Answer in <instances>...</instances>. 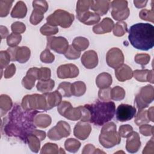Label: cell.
<instances>
[{"instance_id":"5bb4252c","label":"cell","mask_w":154,"mask_h":154,"mask_svg":"<svg viewBox=\"0 0 154 154\" xmlns=\"http://www.w3.org/2000/svg\"><path fill=\"white\" fill-rule=\"evenodd\" d=\"M106 60L109 66L116 69L123 64L124 55L120 49L112 48L108 51Z\"/></svg>"},{"instance_id":"4dcf8cb0","label":"cell","mask_w":154,"mask_h":154,"mask_svg":"<svg viewBox=\"0 0 154 154\" xmlns=\"http://www.w3.org/2000/svg\"><path fill=\"white\" fill-rule=\"evenodd\" d=\"M40 138L32 133L29 134L26 137V143H28L29 147L35 153H37L40 149Z\"/></svg>"},{"instance_id":"11a10c76","label":"cell","mask_w":154,"mask_h":154,"mask_svg":"<svg viewBox=\"0 0 154 154\" xmlns=\"http://www.w3.org/2000/svg\"><path fill=\"white\" fill-rule=\"evenodd\" d=\"M139 129L140 133L144 136L152 135L153 134V127L150 125H141Z\"/></svg>"},{"instance_id":"8992f818","label":"cell","mask_w":154,"mask_h":154,"mask_svg":"<svg viewBox=\"0 0 154 154\" xmlns=\"http://www.w3.org/2000/svg\"><path fill=\"white\" fill-rule=\"evenodd\" d=\"M22 107L25 110H43L46 111V102L43 94L26 95L22 100Z\"/></svg>"},{"instance_id":"603a6c76","label":"cell","mask_w":154,"mask_h":154,"mask_svg":"<svg viewBox=\"0 0 154 154\" xmlns=\"http://www.w3.org/2000/svg\"><path fill=\"white\" fill-rule=\"evenodd\" d=\"M114 22L109 17L104 18L100 23L96 25L93 28V31L97 34H102L109 32L113 29Z\"/></svg>"},{"instance_id":"ac0fdd59","label":"cell","mask_w":154,"mask_h":154,"mask_svg":"<svg viewBox=\"0 0 154 154\" xmlns=\"http://www.w3.org/2000/svg\"><path fill=\"white\" fill-rule=\"evenodd\" d=\"M81 62L87 69H93L98 64L97 53L93 50H90L84 53L81 57Z\"/></svg>"},{"instance_id":"7c38bea8","label":"cell","mask_w":154,"mask_h":154,"mask_svg":"<svg viewBox=\"0 0 154 154\" xmlns=\"http://www.w3.org/2000/svg\"><path fill=\"white\" fill-rule=\"evenodd\" d=\"M68 41L63 37H48L46 49L64 54L69 48Z\"/></svg>"},{"instance_id":"bcb514c9","label":"cell","mask_w":154,"mask_h":154,"mask_svg":"<svg viewBox=\"0 0 154 154\" xmlns=\"http://www.w3.org/2000/svg\"><path fill=\"white\" fill-rule=\"evenodd\" d=\"M64 55L69 60H75L78 59L80 57L81 52L75 49L72 45H70L69 46L67 51Z\"/></svg>"},{"instance_id":"d6986e66","label":"cell","mask_w":154,"mask_h":154,"mask_svg":"<svg viewBox=\"0 0 154 154\" xmlns=\"http://www.w3.org/2000/svg\"><path fill=\"white\" fill-rule=\"evenodd\" d=\"M126 149L129 153L137 152L141 146V142L139 135L137 132L132 131L127 137Z\"/></svg>"},{"instance_id":"6f0895ef","label":"cell","mask_w":154,"mask_h":154,"mask_svg":"<svg viewBox=\"0 0 154 154\" xmlns=\"http://www.w3.org/2000/svg\"><path fill=\"white\" fill-rule=\"evenodd\" d=\"M34 134H35V135H37L41 141L43 140L45 137H46V132L45 131H40V130H37V129H34L32 131V132H31Z\"/></svg>"},{"instance_id":"680465c9","label":"cell","mask_w":154,"mask_h":154,"mask_svg":"<svg viewBox=\"0 0 154 154\" xmlns=\"http://www.w3.org/2000/svg\"><path fill=\"white\" fill-rule=\"evenodd\" d=\"M0 29H1V38H5L8 35V30L7 29V27L1 25L0 26Z\"/></svg>"},{"instance_id":"db71d44e","label":"cell","mask_w":154,"mask_h":154,"mask_svg":"<svg viewBox=\"0 0 154 154\" xmlns=\"http://www.w3.org/2000/svg\"><path fill=\"white\" fill-rule=\"evenodd\" d=\"M133 131V128L129 125H123L119 128V134L123 138H127Z\"/></svg>"},{"instance_id":"9a60e30c","label":"cell","mask_w":154,"mask_h":154,"mask_svg":"<svg viewBox=\"0 0 154 154\" xmlns=\"http://www.w3.org/2000/svg\"><path fill=\"white\" fill-rule=\"evenodd\" d=\"M136 114V108L128 104H120L118 106L116 116V119L119 122H126L131 120Z\"/></svg>"},{"instance_id":"d4e9b609","label":"cell","mask_w":154,"mask_h":154,"mask_svg":"<svg viewBox=\"0 0 154 154\" xmlns=\"http://www.w3.org/2000/svg\"><path fill=\"white\" fill-rule=\"evenodd\" d=\"M110 3L109 1H91L90 8L99 16H103L110 8Z\"/></svg>"},{"instance_id":"484cf974","label":"cell","mask_w":154,"mask_h":154,"mask_svg":"<svg viewBox=\"0 0 154 154\" xmlns=\"http://www.w3.org/2000/svg\"><path fill=\"white\" fill-rule=\"evenodd\" d=\"M134 78L140 82H150L153 83V70H135L133 72Z\"/></svg>"},{"instance_id":"f35d334b","label":"cell","mask_w":154,"mask_h":154,"mask_svg":"<svg viewBox=\"0 0 154 154\" xmlns=\"http://www.w3.org/2000/svg\"><path fill=\"white\" fill-rule=\"evenodd\" d=\"M150 122L147 116V111L139 109L137 115L135 116L134 122L138 125L140 126L144 123H147Z\"/></svg>"},{"instance_id":"6da1fadb","label":"cell","mask_w":154,"mask_h":154,"mask_svg":"<svg viewBox=\"0 0 154 154\" xmlns=\"http://www.w3.org/2000/svg\"><path fill=\"white\" fill-rule=\"evenodd\" d=\"M40 111L25 110L15 104L2 122L1 130L9 137H17L26 143V137L36 128L34 118Z\"/></svg>"},{"instance_id":"1f68e13d","label":"cell","mask_w":154,"mask_h":154,"mask_svg":"<svg viewBox=\"0 0 154 154\" xmlns=\"http://www.w3.org/2000/svg\"><path fill=\"white\" fill-rule=\"evenodd\" d=\"M54 85V81L49 79L46 81H39L36 85V87L37 90L45 93L51 91L53 89Z\"/></svg>"},{"instance_id":"7dc6e473","label":"cell","mask_w":154,"mask_h":154,"mask_svg":"<svg viewBox=\"0 0 154 154\" xmlns=\"http://www.w3.org/2000/svg\"><path fill=\"white\" fill-rule=\"evenodd\" d=\"M51 70L47 67H41L38 70V79L39 81H46L50 79L51 76Z\"/></svg>"},{"instance_id":"60d3db41","label":"cell","mask_w":154,"mask_h":154,"mask_svg":"<svg viewBox=\"0 0 154 154\" xmlns=\"http://www.w3.org/2000/svg\"><path fill=\"white\" fill-rule=\"evenodd\" d=\"M40 31L43 35L49 36L57 34L58 32V28L57 26L50 25L46 23L40 28Z\"/></svg>"},{"instance_id":"ab89813d","label":"cell","mask_w":154,"mask_h":154,"mask_svg":"<svg viewBox=\"0 0 154 154\" xmlns=\"http://www.w3.org/2000/svg\"><path fill=\"white\" fill-rule=\"evenodd\" d=\"M13 1H0V16L3 17L7 16L8 13L10 8L12 6Z\"/></svg>"},{"instance_id":"e575fe53","label":"cell","mask_w":154,"mask_h":154,"mask_svg":"<svg viewBox=\"0 0 154 154\" xmlns=\"http://www.w3.org/2000/svg\"><path fill=\"white\" fill-rule=\"evenodd\" d=\"M64 146L67 151L75 153L79 150L81 146V143L75 138H69L66 140Z\"/></svg>"},{"instance_id":"f6af8a7d","label":"cell","mask_w":154,"mask_h":154,"mask_svg":"<svg viewBox=\"0 0 154 154\" xmlns=\"http://www.w3.org/2000/svg\"><path fill=\"white\" fill-rule=\"evenodd\" d=\"M41 153H59L58 152V147L56 144L48 143H46L40 152Z\"/></svg>"},{"instance_id":"ba28073f","label":"cell","mask_w":154,"mask_h":154,"mask_svg":"<svg viewBox=\"0 0 154 154\" xmlns=\"http://www.w3.org/2000/svg\"><path fill=\"white\" fill-rule=\"evenodd\" d=\"M153 87L147 85L143 87L135 97L137 106L139 109H142L149 106L153 100Z\"/></svg>"},{"instance_id":"ee69618b","label":"cell","mask_w":154,"mask_h":154,"mask_svg":"<svg viewBox=\"0 0 154 154\" xmlns=\"http://www.w3.org/2000/svg\"><path fill=\"white\" fill-rule=\"evenodd\" d=\"M40 60L45 63H51L55 60V56L49 49H46L40 54Z\"/></svg>"},{"instance_id":"836d02e7","label":"cell","mask_w":154,"mask_h":154,"mask_svg":"<svg viewBox=\"0 0 154 154\" xmlns=\"http://www.w3.org/2000/svg\"><path fill=\"white\" fill-rule=\"evenodd\" d=\"M72 45L75 49L81 52L88 48L89 46V42L85 37H77L74 38Z\"/></svg>"},{"instance_id":"b9f144b4","label":"cell","mask_w":154,"mask_h":154,"mask_svg":"<svg viewBox=\"0 0 154 154\" xmlns=\"http://www.w3.org/2000/svg\"><path fill=\"white\" fill-rule=\"evenodd\" d=\"M21 39V35L12 32L7 37V43L8 46H9L10 47H15L20 42Z\"/></svg>"},{"instance_id":"d6a6232c","label":"cell","mask_w":154,"mask_h":154,"mask_svg":"<svg viewBox=\"0 0 154 154\" xmlns=\"http://www.w3.org/2000/svg\"><path fill=\"white\" fill-rule=\"evenodd\" d=\"M86 91V86L82 81H76L72 84L71 91L73 96L79 97L83 95Z\"/></svg>"},{"instance_id":"cb8c5ba5","label":"cell","mask_w":154,"mask_h":154,"mask_svg":"<svg viewBox=\"0 0 154 154\" xmlns=\"http://www.w3.org/2000/svg\"><path fill=\"white\" fill-rule=\"evenodd\" d=\"M115 75L119 81L123 82L132 78L133 72L129 66L123 64L115 69Z\"/></svg>"},{"instance_id":"f907efd6","label":"cell","mask_w":154,"mask_h":154,"mask_svg":"<svg viewBox=\"0 0 154 154\" xmlns=\"http://www.w3.org/2000/svg\"><path fill=\"white\" fill-rule=\"evenodd\" d=\"M11 29L13 33L20 34L23 32L26 29V26L24 23L20 22H15L12 23Z\"/></svg>"},{"instance_id":"94428289","label":"cell","mask_w":154,"mask_h":154,"mask_svg":"<svg viewBox=\"0 0 154 154\" xmlns=\"http://www.w3.org/2000/svg\"><path fill=\"white\" fill-rule=\"evenodd\" d=\"M153 107H151L150 108L147 110V116L150 121L153 122Z\"/></svg>"},{"instance_id":"91938a15","label":"cell","mask_w":154,"mask_h":154,"mask_svg":"<svg viewBox=\"0 0 154 154\" xmlns=\"http://www.w3.org/2000/svg\"><path fill=\"white\" fill-rule=\"evenodd\" d=\"M147 1H134V5L137 8H143L146 5Z\"/></svg>"},{"instance_id":"44dd1931","label":"cell","mask_w":154,"mask_h":154,"mask_svg":"<svg viewBox=\"0 0 154 154\" xmlns=\"http://www.w3.org/2000/svg\"><path fill=\"white\" fill-rule=\"evenodd\" d=\"M38 68L37 67H32L28 70L22 81V84L25 88L30 90L34 87L35 81L38 79Z\"/></svg>"},{"instance_id":"681fc988","label":"cell","mask_w":154,"mask_h":154,"mask_svg":"<svg viewBox=\"0 0 154 154\" xmlns=\"http://www.w3.org/2000/svg\"><path fill=\"white\" fill-rule=\"evenodd\" d=\"M0 55H1V69L2 70L3 68L7 67V65L9 64L11 57L9 54V53L7 52V51H1L0 52Z\"/></svg>"},{"instance_id":"9f6ffc18","label":"cell","mask_w":154,"mask_h":154,"mask_svg":"<svg viewBox=\"0 0 154 154\" xmlns=\"http://www.w3.org/2000/svg\"><path fill=\"white\" fill-rule=\"evenodd\" d=\"M16 72V67L14 64H11L5 67L4 71V78H11Z\"/></svg>"},{"instance_id":"7bdbcfd3","label":"cell","mask_w":154,"mask_h":154,"mask_svg":"<svg viewBox=\"0 0 154 154\" xmlns=\"http://www.w3.org/2000/svg\"><path fill=\"white\" fill-rule=\"evenodd\" d=\"M91 3V1H78L76 4V14L88 11Z\"/></svg>"},{"instance_id":"d590c367","label":"cell","mask_w":154,"mask_h":154,"mask_svg":"<svg viewBox=\"0 0 154 154\" xmlns=\"http://www.w3.org/2000/svg\"><path fill=\"white\" fill-rule=\"evenodd\" d=\"M128 32V27L126 22L120 21L116 23L113 27V34L117 37L123 36Z\"/></svg>"},{"instance_id":"30bf717a","label":"cell","mask_w":154,"mask_h":154,"mask_svg":"<svg viewBox=\"0 0 154 154\" xmlns=\"http://www.w3.org/2000/svg\"><path fill=\"white\" fill-rule=\"evenodd\" d=\"M32 7L34 10L30 16L29 21L31 24L36 25L43 19V14L48 8V4L46 1H34Z\"/></svg>"},{"instance_id":"f546056e","label":"cell","mask_w":154,"mask_h":154,"mask_svg":"<svg viewBox=\"0 0 154 154\" xmlns=\"http://www.w3.org/2000/svg\"><path fill=\"white\" fill-rule=\"evenodd\" d=\"M35 125L40 128H45L51 123V117L47 114L36 115L34 118Z\"/></svg>"},{"instance_id":"4316f807","label":"cell","mask_w":154,"mask_h":154,"mask_svg":"<svg viewBox=\"0 0 154 154\" xmlns=\"http://www.w3.org/2000/svg\"><path fill=\"white\" fill-rule=\"evenodd\" d=\"M26 13L27 7L26 4L23 1H18L13 7L10 15L13 18L21 19L26 16Z\"/></svg>"},{"instance_id":"7a4b0ae2","label":"cell","mask_w":154,"mask_h":154,"mask_svg":"<svg viewBox=\"0 0 154 154\" xmlns=\"http://www.w3.org/2000/svg\"><path fill=\"white\" fill-rule=\"evenodd\" d=\"M128 39L134 48L148 51L154 46V26L147 23H135L129 28Z\"/></svg>"},{"instance_id":"7402d4cb","label":"cell","mask_w":154,"mask_h":154,"mask_svg":"<svg viewBox=\"0 0 154 154\" xmlns=\"http://www.w3.org/2000/svg\"><path fill=\"white\" fill-rule=\"evenodd\" d=\"M43 96L46 102V111L51 109L55 106H58L61 102L62 96L58 90L53 92L45 93Z\"/></svg>"},{"instance_id":"4fadbf2b","label":"cell","mask_w":154,"mask_h":154,"mask_svg":"<svg viewBox=\"0 0 154 154\" xmlns=\"http://www.w3.org/2000/svg\"><path fill=\"white\" fill-rule=\"evenodd\" d=\"M7 51L10 55L12 61H17L20 63H25L30 57V49L26 46L10 47Z\"/></svg>"},{"instance_id":"ffe728a7","label":"cell","mask_w":154,"mask_h":154,"mask_svg":"<svg viewBox=\"0 0 154 154\" xmlns=\"http://www.w3.org/2000/svg\"><path fill=\"white\" fill-rule=\"evenodd\" d=\"M76 17L80 22L87 25L96 24L100 19V16L98 14L90 11L77 14Z\"/></svg>"},{"instance_id":"e0dca14e","label":"cell","mask_w":154,"mask_h":154,"mask_svg":"<svg viewBox=\"0 0 154 154\" xmlns=\"http://www.w3.org/2000/svg\"><path fill=\"white\" fill-rule=\"evenodd\" d=\"M91 131L90 125L87 122H79L76 124L74 129V135L82 140H85L90 135Z\"/></svg>"},{"instance_id":"83f0119b","label":"cell","mask_w":154,"mask_h":154,"mask_svg":"<svg viewBox=\"0 0 154 154\" xmlns=\"http://www.w3.org/2000/svg\"><path fill=\"white\" fill-rule=\"evenodd\" d=\"M112 76L108 73L103 72L99 74L96 79V84L100 88H106L109 87L112 84Z\"/></svg>"},{"instance_id":"f1b7e54d","label":"cell","mask_w":154,"mask_h":154,"mask_svg":"<svg viewBox=\"0 0 154 154\" xmlns=\"http://www.w3.org/2000/svg\"><path fill=\"white\" fill-rule=\"evenodd\" d=\"M13 103L11 98L6 94H1L0 97L1 116L3 117L11 109Z\"/></svg>"},{"instance_id":"74e56055","label":"cell","mask_w":154,"mask_h":154,"mask_svg":"<svg viewBox=\"0 0 154 154\" xmlns=\"http://www.w3.org/2000/svg\"><path fill=\"white\" fill-rule=\"evenodd\" d=\"M125 90L119 86H116L111 90V99L114 100H121L125 98Z\"/></svg>"},{"instance_id":"c3c4849f","label":"cell","mask_w":154,"mask_h":154,"mask_svg":"<svg viewBox=\"0 0 154 154\" xmlns=\"http://www.w3.org/2000/svg\"><path fill=\"white\" fill-rule=\"evenodd\" d=\"M139 17L144 20L153 22V9L149 10L147 9H143L139 13Z\"/></svg>"},{"instance_id":"52a82bcc","label":"cell","mask_w":154,"mask_h":154,"mask_svg":"<svg viewBox=\"0 0 154 154\" xmlns=\"http://www.w3.org/2000/svg\"><path fill=\"white\" fill-rule=\"evenodd\" d=\"M82 109V106L73 108L71 103L66 100L61 101L57 107V110L60 115L73 121L81 119Z\"/></svg>"},{"instance_id":"f5cc1de1","label":"cell","mask_w":154,"mask_h":154,"mask_svg":"<svg viewBox=\"0 0 154 154\" xmlns=\"http://www.w3.org/2000/svg\"><path fill=\"white\" fill-rule=\"evenodd\" d=\"M111 90L110 87L100 89L98 93L99 99L103 101H109L111 99Z\"/></svg>"},{"instance_id":"816d5d0a","label":"cell","mask_w":154,"mask_h":154,"mask_svg":"<svg viewBox=\"0 0 154 154\" xmlns=\"http://www.w3.org/2000/svg\"><path fill=\"white\" fill-rule=\"evenodd\" d=\"M150 58V55L147 54H139L135 55V61L137 64L144 66L148 64Z\"/></svg>"},{"instance_id":"277c9868","label":"cell","mask_w":154,"mask_h":154,"mask_svg":"<svg viewBox=\"0 0 154 154\" xmlns=\"http://www.w3.org/2000/svg\"><path fill=\"white\" fill-rule=\"evenodd\" d=\"M99 142L105 148H111L119 144L121 141L120 135L116 131V125L109 122L102 127L99 135Z\"/></svg>"},{"instance_id":"9c48e42d","label":"cell","mask_w":154,"mask_h":154,"mask_svg":"<svg viewBox=\"0 0 154 154\" xmlns=\"http://www.w3.org/2000/svg\"><path fill=\"white\" fill-rule=\"evenodd\" d=\"M111 16L116 20H123L127 19L130 14L126 1H113L110 3Z\"/></svg>"},{"instance_id":"2e32d148","label":"cell","mask_w":154,"mask_h":154,"mask_svg":"<svg viewBox=\"0 0 154 154\" xmlns=\"http://www.w3.org/2000/svg\"><path fill=\"white\" fill-rule=\"evenodd\" d=\"M78 74V68L73 64H63L57 69V76L60 79L73 78L76 77Z\"/></svg>"},{"instance_id":"8d00e7d4","label":"cell","mask_w":154,"mask_h":154,"mask_svg":"<svg viewBox=\"0 0 154 154\" xmlns=\"http://www.w3.org/2000/svg\"><path fill=\"white\" fill-rule=\"evenodd\" d=\"M72 84L67 82L60 83L57 88V90L61 94L62 97H70L72 94L71 91Z\"/></svg>"},{"instance_id":"5b68a950","label":"cell","mask_w":154,"mask_h":154,"mask_svg":"<svg viewBox=\"0 0 154 154\" xmlns=\"http://www.w3.org/2000/svg\"><path fill=\"white\" fill-rule=\"evenodd\" d=\"M74 18L75 16L73 14L63 10L58 9L47 17L46 22L48 24L54 26L59 25L62 28H67L71 26Z\"/></svg>"},{"instance_id":"3957f363","label":"cell","mask_w":154,"mask_h":154,"mask_svg":"<svg viewBox=\"0 0 154 154\" xmlns=\"http://www.w3.org/2000/svg\"><path fill=\"white\" fill-rule=\"evenodd\" d=\"M90 112L89 122L97 126H102L109 122L116 112L115 103L112 101H99L84 105Z\"/></svg>"},{"instance_id":"8fae6325","label":"cell","mask_w":154,"mask_h":154,"mask_svg":"<svg viewBox=\"0 0 154 154\" xmlns=\"http://www.w3.org/2000/svg\"><path fill=\"white\" fill-rule=\"evenodd\" d=\"M70 134V127L66 122L60 121L57 125L51 128L48 132V137L52 140H60L68 137Z\"/></svg>"}]
</instances>
